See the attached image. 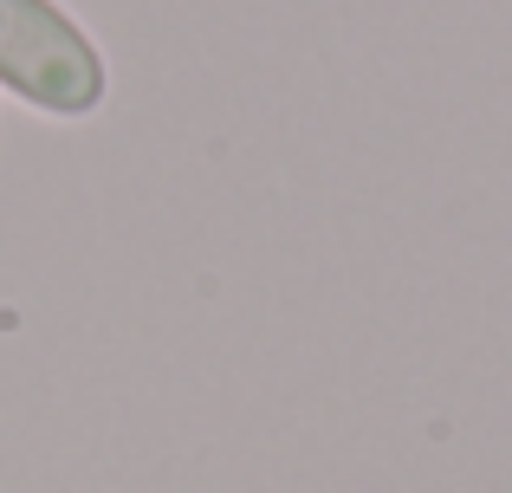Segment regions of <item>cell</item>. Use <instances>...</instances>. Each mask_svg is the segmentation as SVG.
I'll list each match as a JSON object with an SVG mask.
<instances>
[{
	"label": "cell",
	"instance_id": "obj_1",
	"mask_svg": "<svg viewBox=\"0 0 512 493\" xmlns=\"http://www.w3.org/2000/svg\"><path fill=\"white\" fill-rule=\"evenodd\" d=\"M0 78L59 117H85L104 98L98 46L52 0H0Z\"/></svg>",
	"mask_w": 512,
	"mask_h": 493
}]
</instances>
